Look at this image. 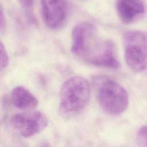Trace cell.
Wrapping results in <instances>:
<instances>
[{
    "label": "cell",
    "mask_w": 147,
    "mask_h": 147,
    "mask_svg": "<svg viewBox=\"0 0 147 147\" xmlns=\"http://www.w3.org/2000/svg\"><path fill=\"white\" fill-rule=\"evenodd\" d=\"M96 84L98 102L106 113L118 115L126 110L128 94L120 84L109 78L102 77L96 80Z\"/></svg>",
    "instance_id": "cell-3"
},
{
    "label": "cell",
    "mask_w": 147,
    "mask_h": 147,
    "mask_svg": "<svg viewBox=\"0 0 147 147\" xmlns=\"http://www.w3.org/2000/svg\"><path fill=\"white\" fill-rule=\"evenodd\" d=\"M10 123L21 136L30 137L44 130L48 126V120L42 113L33 111L13 115Z\"/></svg>",
    "instance_id": "cell-5"
},
{
    "label": "cell",
    "mask_w": 147,
    "mask_h": 147,
    "mask_svg": "<svg viewBox=\"0 0 147 147\" xmlns=\"http://www.w3.org/2000/svg\"><path fill=\"white\" fill-rule=\"evenodd\" d=\"M138 147H147V125L140 127L137 134Z\"/></svg>",
    "instance_id": "cell-9"
},
{
    "label": "cell",
    "mask_w": 147,
    "mask_h": 147,
    "mask_svg": "<svg viewBox=\"0 0 147 147\" xmlns=\"http://www.w3.org/2000/svg\"><path fill=\"white\" fill-rule=\"evenodd\" d=\"M10 98L13 104L21 110L33 109L38 103L37 98L22 86L14 88L11 91Z\"/></svg>",
    "instance_id": "cell-8"
},
{
    "label": "cell",
    "mask_w": 147,
    "mask_h": 147,
    "mask_svg": "<svg viewBox=\"0 0 147 147\" xmlns=\"http://www.w3.org/2000/svg\"><path fill=\"white\" fill-rule=\"evenodd\" d=\"M71 52L88 64L110 68L119 67L114 43L100 37L96 27L88 22L76 25L72 33Z\"/></svg>",
    "instance_id": "cell-1"
},
{
    "label": "cell",
    "mask_w": 147,
    "mask_h": 147,
    "mask_svg": "<svg viewBox=\"0 0 147 147\" xmlns=\"http://www.w3.org/2000/svg\"><path fill=\"white\" fill-rule=\"evenodd\" d=\"M20 4L25 9H29L33 6L34 0H18Z\"/></svg>",
    "instance_id": "cell-11"
},
{
    "label": "cell",
    "mask_w": 147,
    "mask_h": 147,
    "mask_svg": "<svg viewBox=\"0 0 147 147\" xmlns=\"http://www.w3.org/2000/svg\"><path fill=\"white\" fill-rule=\"evenodd\" d=\"M39 147H51V145L49 144V143L48 142H42L40 144V145L39 146Z\"/></svg>",
    "instance_id": "cell-13"
},
{
    "label": "cell",
    "mask_w": 147,
    "mask_h": 147,
    "mask_svg": "<svg viewBox=\"0 0 147 147\" xmlns=\"http://www.w3.org/2000/svg\"><path fill=\"white\" fill-rule=\"evenodd\" d=\"M41 11L45 25L50 29L62 27L68 16V6L64 0H41Z\"/></svg>",
    "instance_id": "cell-6"
},
{
    "label": "cell",
    "mask_w": 147,
    "mask_h": 147,
    "mask_svg": "<svg viewBox=\"0 0 147 147\" xmlns=\"http://www.w3.org/2000/svg\"><path fill=\"white\" fill-rule=\"evenodd\" d=\"M1 14H0V29H1V32L2 33V32L4 30L6 26V21H5V15L3 14V11L2 9V7H1Z\"/></svg>",
    "instance_id": "cell-12"
},
{
    "label": "cell",
    "mask_w": 147,
    "mask_h": 147,
    "mask_svg": "<svg viewBox=\"0 0 147 147\" xmlns=\"http://www.w3.org/2000/svg\"><path fill=\"white\" fill-rule=\"evenodd\" d=\"M116 9L120 20L125 24L133 22L145 12L141 0H117Z\"/></svg>",
    "instance_id": "cell-7"
},
{
    "label": "cell",
    "mask_w": 147,
    "mask_h": 147,
    "mask_svg": "<svg viewBox=\"0 0 147 147\" xmlns=\"http://www.w3.org/2000/svg\"><path fill=\"white\" fill-rule=\"evenodd\" d=\"M1 68H6L9 63V57L6 49L3 43H1Z\"/></svg>",
    "instance_id": "cell-10"
},
{
    "label": "cell",
    "mask_w": 147,
    "mask_h": 147,
    "mask_svg": "<svg viewBox=\"0 0 147 147\" xmlns=\"http://www.w3.org/2000/svg\"><path fill=\"white\" fill-rule=\"evenodd\" d=\"M88 82L82 76H74L63 84L60 93V109L65 115H73L83 110L90 98Z\"/></svg>",
    "instance_id": "cell-2"
},
{
    "label": "cell",
    "mask_w": 147,
    "mask_h": 147,
    "mask_svg": "<svg viewBox=\"0 0 147 147\" xmlns=\"http://www.w3.org/2000/svg\"><path fill=\"white\" fill-rule=\"evenodd\" d=\"M126 63L134 71L141 72L147 67V37L140 31H130L123 37Z\"/></svg>",
    "instance_id": "cell-4"
}]
</instances>
